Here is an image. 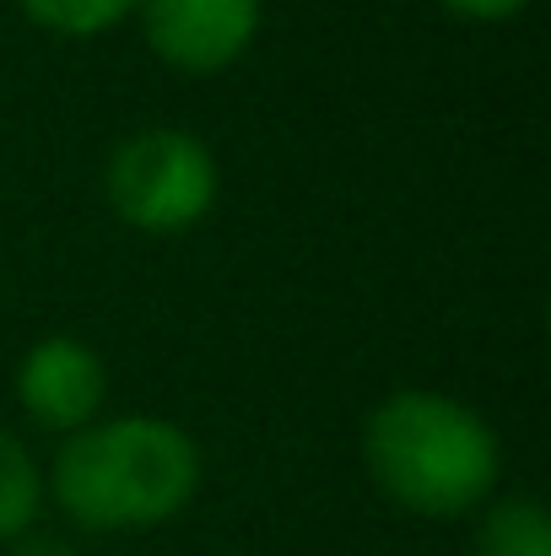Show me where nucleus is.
Returning <instances> with one entry per match:
<instances>
[{"label":"nucleus","instance_id":"4","mask_svg":"<svg viewBox=\"0 0 551 556\" xmlns=\"http://www.w3.org/2000/svg\"><path fill=\"white\" fill-rule=\"evenodd\" d=\"M136 11L158 60L189 76L227 71L260 33V0H136Z\"/></svg>","mask_w":551,"mask_h":556},{"label":"nucleus","instance_id":"7","mask_svg":"<svg viewBox=\"0 0 551 556\" xmlns=\"http://www.w3.org/2000/svg\"><path fill=\"white\" fill-rule=\"evenodd\" d=\"M38 503H43L38 459L27 454L22 438H11V432L0 427V541L27 535L33 519H38Z\"/></svg>","mask_w":551,"mask_h":556},{"label":"nucleus","instance_id":"1","mask_svg":"<svg viewBox=\"0 0 551 556\" xmlns=\"http://www.w3.org/2000/svg\"><path fill=\"white\" fill-rule=\"evenodd\" d=\"M54 503L92 535L158 530L189 508L200 486V448L179 421L114 416L87 421L54 454Z\"/></svg>","mask_w":551,"mask_h":556},{"label":"nucleus","instance_id":"6","mask_svg":"<svg viewBox=\"0 0 551 556\" xmlns=\"http://www.w3.org/2000/svg\"><path fill=\"white\" fill-rule=\"evenodd\" d=\"M471 556H551L547 508L530 497H509V503L487 508V519L476 525Z\"/></svg>","mask_w":551,"mask_h":556},{"label":"nucleus","instance_id":"10","mask_svg":"<svg viewBox=\"0 0 551 556\" xmlns=\"http://www.w3.org/2000/svg\"><path fill=\"white\" fill-rule=\"evenodd\" d=\"M11 556H76V552L65 541H54V535H16Z\"/></svg>","mask_w":551,"mask_h":556},{"label":"nucleus","instance_id":"3","mask_svg":"<svg viewBox=\"0 0 551 556\" xmlns=\"http://www.w3.org/2000/svg\"><path fill=\"white\" fill-rule=\"evenodd\" d=\"M216 157L189 130H136L114 147L103 168V189L120 222L158 238L205 222V211L216 205Z\"/></svg>","mask_w":551,"mask_h":556},{"label":"nucleus","instance_id":"8","mask_svg":"<svg viewBox=\"0 0 551 556\" xmlns=\"http://www.w3.org/2000/svg\"><path fill=\"white\" fill-rule=\"evenodd\" d=\"M38 27H49V33H65V38H92V33H109V27H120L130 11H136V0H16Z\"/></svg>","mask_w":551,"mask_h":556},{"label":"nucleus","instance_id":"9","mask_svg":"<svg viewBox=\"0 0 551 556\" xmlns=\"http://www.w3.org/2000/svg\"><path fill=\"white\" fill-rule=\"evenodd\" d=\"M449 16H465V22H509L519 16L530 0H438Z\"/></svg>","mask_w":551,"mask_h":556},{"label":"nucleus","instance_id":"5","mask_svg":"<svg viewBox=\"0 0 551 556\" xmlns=\"http://www.w3.org/2000/svg\"><path fill=\"white\" fill-rule=\"evenodd\" d=\"M109 394L103 357L76 336H43L16 363V400L43 432H82Z\"/></svg>","mask_w":551,"mask_h":556},{"label":"nucleus","instance_id":"2","mask_svg":"<svg viewBox=\"0 0 551 556\" xmlns=\"http://www.w3.org/2000/svg\"><path fill=\"white\" fill-rule=\"evenodd\" d=\"M363 459L373 486L416 519H460L498 486V432L454 394L400 389L363 427Z\"/></svg>","mask_w":551,"mask_h":556}]
</instances>
